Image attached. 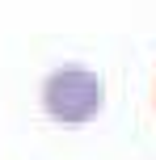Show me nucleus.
I'll use <instances>...</instances> for the list:
<instances>
[{"instance_id":"1","label":"nucleus","mask_w":156,"mask_h":160,"mask_svg":"<svg viewBox=\"0 0 156 160\" xmlns=\"http://www.w3.org/2000/svg\"><path fill=\"white\" fill-rule=\"evenodd\" d=\"M42 114L63 127H84L101 114V76L84 63H63L42 80Z\"/></svg>"},{"instance_id":"2","label":"nucleus","mask_w":156,"mask_h":160,"mask_svg":"<svg viewBox=\"0 0 156 160\" xmlns=\"http://www.w3.org/2000/svg\"><path fill=\"white\" fill-rule=\"evenodd\" d=\"M152 88H156V84H152Z\"/></svg>"}]
</instances>
